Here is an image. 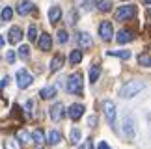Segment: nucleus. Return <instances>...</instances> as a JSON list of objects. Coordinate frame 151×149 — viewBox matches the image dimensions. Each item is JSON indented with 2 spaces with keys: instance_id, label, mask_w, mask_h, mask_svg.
<instances>
[{
  "instance_id": "nucleus-1",
  "label": "nucleus",
  "mask_w": 151,
  "mask_h": 149,
  "mask_svg": "<svg viewBox=\"0 0 151 149\" xmlns=\"http://www.w3.org/2000/svg\"><path fill=\"white\" fill-rule=\"evenodd\" d=\"M144 88H146V84H144L142 80H131V82H127L123 88L119 90V95L123 97V99H131V97L140 93Z\"/></svg>"
},
{
  "instance_id": "nucleus-2",
  "label": "nucleus",
  "mask_w": 151,
  "mask_h": 149,
  "mask_svg": "<svg viewBox=\"0 0 151 149\" xmlns=\"http://www.w3.org/2000/svg\"><path fill=\"white\" fill-rule=\"evenodd\" d=\"M82 88H84V80H82V74L80 73H73L69 74L67 78V91L73 95H80L82 93Z\"/></svg>"
},
{
  "instance_id": "nucleus-3",
  "label": "nucleus",
  "mask_w": 151,
  "mask_h": 149,
  "mask_svg": "<svg viewBox=\"0 0 151 149\" xmlns=\"http://www.w3.org/2000/svg\"><path fill=\"white\" fill-rule=\"evenodd\" d=\"M134 13H136V8L132 4H127V6H121V8L116 9V19L118 21H129L134 17Z\"/></svg>"
},
{
  "instance_id": "nucleus-4",
  "label": "nucleus",
  "mask_w": 151,
  "mask_h": 149,
  "mask_svg": "<svg viewBox=\"0 0 151 149\" xmlns=\"http://www.w3.org/2000/svg\"><path fill=\"white\" fill-rule=\"evenodd\" d=\"M103 112H104V116L108 119L110 127H116V105L112 101H104L103 102Z\"/></svg>"
},
{
  "instance_id": "nucleus-5",
  "label": "nucleus",
  "mask_w": 151,
  "mask_h": 149,
  "mask_svg": "<svg viewBox=\"0 0 151 149\" xmlns=\"http://www.w3.org/2000/svg\"><path fill=\"white\" fill-rule=\"evenodd\" d=\"M32 82H34V77H32V74L28 73L26 69L17 71V86H19L21 90H26Z\"/></svg>"
},
{
  "instance_id": "nucleus-6",
  "label": "nucleus",
  "mask_w": 151,
  "mask_h": 149,
  "mask_svg": "<svg viewBox=\"0 0 151 149\" xmlns=\"http://www.w3.org/2000/svg\"><path fill=\"white\" fill-rule=\"evenodd\" d=\"M123 134L129 140H132L136 136V123H134V119H132L131 116H127L125 121H123Z\"/></svg>"
},
{
  "instance_id": "nucleus-7",
  "label": "nucleus",
  "mask_w": 151,
  "mask_h": 149,
  "mask_svg": "<svg viewBox=\"0 0 151 149\" xmlns=\"http://www.w3.org/2000/svg\"><path fill=\"white\" fill-rule=\"evenodd\" d=\"M99 36H101L103 41H110V39H112L114 28H112V24H110L108 21H103L101 24H99Z\"/></svg>"
},
{
  "instance_id": "nucleus-8",
  "label": "nucleus",
  "mask_w": 151,
  "mask_h": 149,
  "mask_svg": "<svg viewBox=\"0 0 151 149\" xmlns=\"http://www.w3.org/2000/svg\"><path fill=\"white\" fill-rule=\"evenodd\" d=\"M84 105H78V102H75V105L69 106V117L73 119V121H78L80 117H82V114H84Z\"/></svg>"
},
{
  "instance_id": "nucleus-9",
  "label": "nucleus",
  "mask_w": 151,
  "mask_h": 149,
  "mask_svg": "<svg viewBox=\"0 0 151 149\" xmlns=\"http://www.w3.org/2000/svg\"><path fill=\"white\" fill-rule=\"evenodd\" d=\"M21 39H22V30H21L19 26H11L9 32H8V41L11 45H17Z\"/></svg>"
},
{
  "instance_id": "nucleus-10",
  "label": "nucleus",
  "mask_w": 151,
  "mask_h": 149,
  "mask_svg": "<svg viewBox=\"0 0 151 149\" xmlns=\"http://www.w3.org/2000/svg\"><path fill=\"white\" fill-rule=\"evenodd\" d=\"M63 117V105L62 102H56V105L50 106V119L52 121H60Z\"/></svg>"
},
{
  "instance_id": "nucleus-11",
  "label": "nucleus",
  "mask_w": 151,
  "mask_h": 149,
  "mask_svg": "<svg viewBox=\"0 0 151 149\" xmlns=\"http://www.w3.org/2000/svg\"><path fill=\"white\" fill-rule=\"evenodd\" d=\"M78 45L82 49H91L93 47V39H91V36L88 32H80L78 34Z\"/></svg>"
},
{
  "instance_id": "nucleus-12",
  "label": "nucleus",
  "mask_w": 151,
  "mask_h": 149,
  "mask_svg": "<svg viewBox=\"0 0 151 149\" xmlns=\"http://www.w3.org/2000/svg\"><path fill=\"white\" fill-rule=\"evenodd\" d=\"M132 37H134V36H132V32H131V30H125V28H123V30L118 32V36H116V41H118L119 45H123V43L132 41Z\"/></svg>"
},
{
  "instance_id": "nucleus-13",
  "label": "nucleus",
  "mask_w": 151,
  "mask_h": 149,
  "mask_svg": "<svg viewBox=\"0 0 151 149\" xmlns=\"http://www.w3.org/2000/svg\"><path fill=\"white\" fill-rule=\"evenodd\" d=\"M37 47L41 49V50H50V47H52V39H50L49 34H41V36H39V39H37Z\"/></svg>"
},
{
  "instance_id": "nucleus-14",
  "label": "nucleus",
  "mask_w": 151,
  "mask_h": 149,
  "mask_svg": "<svg viewBox=\"0 0 151 149\" xmlns=\"http://www.w3.org/2000/svg\"><path fill=\"white\" fill-rule=\"evenodd\" d=\"M30 11H34V4L32 2H28V0H24V2H19V6H17V13L19 15H28Z\"/></svg>"
},
{
  "instance_id": "nucleus-15",
  "label": "nucleus",
  "mask_w": 151,
  "mask_h": 149,
  "mask_svg": "<svg viewBox=\"0 0 151 149\" xmlns=\"http://www.w3.org/2000/svg\"><path fill=\"white\" fill-rule=\"evenodd\" d=\"M60 19H62V9L58 8V6H52V8L49 9V21H50V24H56Z\"/></svg>"
},
{
  "instance_id": "nucleus-16",
  "label": "nucleus",
  "mask_w": 151,
  "mask_h": 149,
  "mask_svg": "<svg viewBox=\"0 0 151 149\" xmlns=\"http://www.w3.org/2000/svg\"><path fill=\"white\" fill-rule=\"evenodd\" d=\"M62 65H63V56L56 54L54 58L50 60V67H49V69H50V73H56L58 69H62Z\"/></svg>"
},
{
  "instance_id": "nucleus-17",
  "label": "nucleus",
  "mask_w": 151,
  "mask_h": 149,
  "mask_svg": "<svg viewBox=\"0 0 151 149\" xmlns=\"http://www.w3.org/2000/svg\"><path fill=\"white\" fill-rule=\"evenodd\" d=\"M95 8L103 13H106V11L112 9V0H95Z\"/></svg>"
},
{
  "instance_id": "nucleus-18",
  "label": "nucleus",
  "mask_w": 151,
  "mask_h": 149,
  "mask_svg": "<svg viewBox=\"0 0 151 149\" xmlns=\"http://www.w3.org/2000/svg\"><path fill=\"white\" fill-rule=\"evenodd\" d=\"M99 77H101V65L99 64L91 65V69H90V82L95 84L97 80H99Z\"/></svg>"
},
{
  "instance_id": "nucleus-19",
  "label": "nucleus",
  "mask_w": 151,
  "mask_h": 149,
  "mask_svg": "<svg viewBox=\"0 0 151 149\" xmlns=\"http://www.w3.org/2000/svg\"><path fill=\"white\" fill-rule=\"evenodd\" d=\"M47 142H49L50 145L60 144V142H62V134H60V130H50L49 136H47Z\"/></svg>"
},
{
  "instance_id": "nucleus-20",
  "label": "nucleus",
  "mask_w": 151,
  "mask_h": 149,
  "mask_svg": "<svg viewBox=\"0 0 151 149\" xmlns=\"http://www.w3.org/2000/svg\"><path fill=\"white\" fill-rule=\"evenodd\" d=\"M106 54L108 56H116V58H121V60H129L131 58V52H129V50H108Z\"/></svg>"
},
{
  "instance_id": "nucleus-21",
  "label": "nucleus",
  "mask_w": 151,
  "mask_h": 149,
  "mask_svg": "<svg viewBox=\"0 0 151 149\" xmlns=\"http://www.w3.org/2000/svg\"><path fill=\"white\" fill-rule=\"evenodd\" d=\"M56 95V88H43L41 91H39V97H41V99H52V97Z\"/></svg>"
},
{
  "instance_id": "nucleus-22",
  "label": "nucleus",
  "mask_w": 151,
  "mask_h": 149,
  "mask_svg": "<svg viewBox=\"0 0 151 149\" xmlns=\"http://www.w3.org/2000/svg\"><path fill=\"white\" fill-rule=\"evenodd\" d=\"M69 62H71L73 65H77L82 62V50H73L71 54H69Z\"/></svg>"
},
{
  "instance_id": "nucleus-23",
  "label": "nucleus",
  "mask_w": 151,
  "mask_h": 149,
  "mask_svg": "<svg viewBox=\"0 0 151 149\" xmlns=\"http://www.w3.org/2000/svg\"><path fill=\"white\" fill-rule=\"evenodd\" d=\"M4 145H6V149H21V142H19V138H8Z\"/></svg>"
},
{
  "instance_id": "nucleus-24",
  "label": "nucleus",
  "mask_w": 151,
  "mask_h": 149,
  "mask_svg": "<svg viewBox=\"0 0 151 149\" xmlns=\"http://www.w3.org/2000/svg\"><path fill=\"white\" fill-rule=\"evenodd\" d=\"M32 140L36 142L37 145H41V144H43V140H45L43 130H41V129H36V130H34V134H32Z\"/></svg>"
},
{
  "instance_id": "nucleus-25",
  "label": "nucleus",
  "mask_w": 151,
  "mask_h": 149,
  "mask_svg": "<svg viewBox=\"0 0 151 149\" xmlns=\"http://www.w3.org/2000/svg\"><path fill=\"white\" fill-rule=\"evenodd\" d=\"M138 64L144 65V67H151V56H147V54H140V56H138Z\"/></svg>"
},
{
  "instance_id": "nucleus-26",
  "label": "nucleus",
  "mask_w": 151,
  "mask_h": 149,
  "mask_svg": "<svg viewBox=\"0 0 151 149\" xmlns=\"http://www.w3.org/2000/svg\"><path fill=\"white\" fill-rule=\"evenodd\" d=\"M69 140H71V144H78V142H80V130L73 129L71 134H69Z\"/></svg>"
},
{
  "instance_id": "nucleus-27",
  "label": "nucleus",
  "mask_w": 151,
  "mask_h": 149,
  "mask_svg": "<svg viewBox=\"0 0 151 149\" xmlns=\"http://www.w3.org/2000/svg\"><path fill=\"white\" fill-rule=\"evenodd\" d=\"M19 56L22 60H26L28 56H30V47L28 45H21V49H19Z\"/></svg>"
},
{
  "instance_id": "nucleus-28",
  "label": "nucleus",
  "mask_w": 151,
  "mask_h": 149,
  "mask_svg": "<svg viewBox=\"0 0 151 149\" xmlns=\"http://www.w3.org/2000/svg\"><path fill=\"white\" fill-rule=\"evenodd\" d=\"M17 138H19V140L22 142V144H28V142H30V140H32V136H30V134H28V133H26V130H19V136H17Z\"/></svg>"
},
{
  "instance_id": "nucleus-29",
  "label": "nucleus",
  "mask_w": 151,
  "mask_h": 149,
  "mask_svg": "<svg viewBox=\"0 0 151 149\" xmlns=\"http://www.w3.org/2000/svg\"><path fill=\"white\" fill-rule=\"evenodd\" d=\"M11 17H13V9H11V8H4L2 9V21H11Z\"/></svg>"
},
{
  "instance_id": "nucleus-30",
  "label": "nucleus",
  "mask_w": 151,
  "mask_h": 149,
  "mask_svg": "<svg viewBox=\"0 0 151 149\" xmlns=\"http://www.w3.org/2000/svg\"><path fill=\"white\" fill-rule=\"evenodd\" d=\"M67 39H69L67 30H58V41H60V43L63 45V43H67Z\"/></svg>"
},
{
  "instance_id": "nucleus-31",
  "label": "nucleus",
  "mask_w": 151,
  "mask_h": 149,
  "mask_svg": "<svg viewBox=\"0 0 151 149\" xmlns=\"http://www.w3.org/2000/svg\"><path fill=\"white\" fill-rule=\"evenodd\" d=\"M36 37H37V28L32 24L28 28V39H30V41H36Z\"/></svg>"
},
{
  "instance_id": "nucleus-32",
  "label": "nucleus",
  "mask_w": 151,
  "mask_h": 149,
  "mask_svg": "<svg viewBox=\"0 0 151 149\" xmlns=\"http://www.w3.org/2000/svg\"><path fill=\"white\" fill-rule=\"evenodd\" d=\"M6 60H8L9 64H13V62H15V52H13V50H9V52L6 54Z\"/></svg>"
},
{
  "instance_id": "nucleus-33",
  "label": "nucleus",
  "mask_w": 151,
  "mask_h": 149,
  "mask_svg": "<svg viewBox=\"0 0 151 149\" xmlns=\"http://www.w3.org/2000/svg\"><path fill=\"white\" fill-rule=\"evenodd\" d=\"M80 149H93V144H91V140H86L82 145H80Z\"/></svg>"
},
{
  "instance_id": "nucleus-34",
  "label": "nucleus",
  "mask_w": 151,
  "mask_h": 149,
  "mask_svg": "<svg viewBox=\"0 0 151 149\" xmlns=\"http://www.w3.org/2000/svg\"><path fill=\"white\" fill-rule=\"evenodd\" d=\"M75 22H77V13L71 11V13H69V24H75Z\"/></svg>"
},
{
  "instance_id": "nucleus-35",
  "label": "nucleus",
  "mask_w": 151,
  "mask_h": 149,
  "mask_svg": "<svg viewBox=\"0 0 151 149\" xmlns=\"http://www.w3.org/2000/svg\"><path fill=\"white\" fill-rule=\"evenodd\" d=\"M97 149H110V145L106 144V142H101V144L97 145Z\"/></svg>"
},
{
  "instance_id": "nucleus-36",
  "label": "nucleus",
  "mask_w": 151,
  "mask_h": 149,
  "mask_svg": "<svg viewBox=\"0 0 151 149\" xmlns=\"http://www.w3.org/2000/svg\"><path fill=\"white\" fill-rule=\"evenodd\" d=\"M95 125H97V117L91 116V117H90V127H95Z\"/></svg>"
},
{
  "instance_id": "nucleus-37",
  "label": "nucleus",
  "mask_w": 151,
  "mask_h": 149,
  "mask_svg": "<svg viewBox=\"0 0 151 149\" xmlns=\"http://www.w3.org/2000/svg\"><path fill=\"white\" fill-rule=\"evenodd\" d=\"M6 84H8V77H6V78H2V80H0V88H4V86Z\"/></svg>"
},
{
  "instance_id": "nucleus-38",
  "label": "nucleus",
  "mask_w": 151,
  "mask_h": 149,
  "mask_svg": "<svg viewBox=\"0 0 151 149\" xmlns=\"http://www.w3.org/2000/svg\"><path fill=\"white\" fill-rule=\"evenodd\" d=\"M2 47H4V37L0 36V49H2Z\"/></svg>"
},
{
  "instance_id": "nucleus-39",
  "label": "nucleus",
  "mask_w": 151,
  "mask_h": 149,
  "mask_svg": "<svg viewBox=\"0 0 151 149\" xmlns=\"http://www.w3.org/2000/svg\"><path fill=\"white\" fill-rule=\"evenodd\" d=\"M144 4H151V0H144Z\"/></svg>"
}]
</instances>
